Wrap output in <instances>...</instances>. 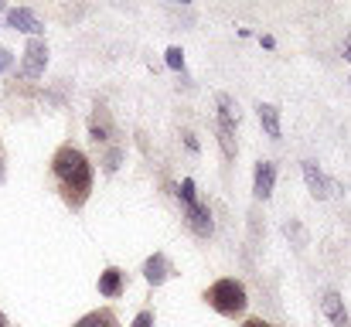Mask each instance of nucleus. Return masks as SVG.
Masks as SVG:
<instances>
[{"instance_id":"nucleus-9","label":"nucleus","mask_w":351,"mask_h":327,"mask_svg":"<svg viewBox=\"0 0 351 327\" xmlns=\"http://www.w3.org/2000/svg\"><path fill=\"white\" fill-rule=\"evenodd\" d=\"M321 307H324V314L331 317V324H335V327H348V314H345V304H341V297H338L335 290H328V293H324Z\"/></svg>"},{"instance_id":"nucleus-11","label":"nucleus","mask_w":351,"mask_h":327,"mask_svg":"<svg viewBox=\"0 0 351 327\" xmlns=\"http://www.w3.org/2000/svg\"><path fill=\"white\" fill-rule=\"evenodd\" d=\"M99 293H103V297H110V300L123 293V269L110 266V269L99 276Z\"/></svg>"},{"instance_id":"nucleus-6","label":"nucleus","mask_w":351,"mask_h":327,"mask_svg":"<svg viewBox=\"0 0 351 327\" xmlns=\"http://www.w3.org/2000/svg\"><path fill=\"white\" fill-rule=\"evenodd\" d=\"M273 181H276V167L269 164V160H259L256 164V181H252V191H256V198H269L273 195Z\"/></svg>"},{"instance_id":"nucleus-4","label":"nucleus","mask_w":351,"mask_h":327,"mask_svg":"<svg viewBox=\"0 0 351 327\" xmlns=\"http://www.w3.org/2000/svg\"><path fill=\"white\" fill-rule=\"evenodd\" d=\"M171 273H174V266H171V259H167L164 252H154V256L143 263V276H147L150 287H160L164 280H171Z\"/></svg>"},{"instance_id":"nucleus-10","label":"nucleus","mask_w":351,"mask_h":327,"mask_svg":"<svg viewBox=\"0 0 351 327\" xmlns=\"http://www.w3.org/2000/svg\"><path fill=\"white\" fill-rule=\"evenodd\" d=\"M72 327H119V317L117 311H110V307H99V311H93V314H86V317H79Z\"/></svg>"},{"instance_id":"nucleus-13","label":"nucleus","mask_w":351,"mask_h":327,"mask_svg":"<svg viewBox=\"0 0 351 327\" xmlns=\"http://www.w3.org/2000/svg\"><path fill=\"white\" fill-rule=\"evenodd\" d=\"M167 65L178 69V72L184 69V55H181V48H167Z\"/></svg>"},{"instance_id":"nucleus-18","label":"nucleus","mask_w":351,"mask_h":327,"mask_svg":"<svg viewBox=\"0 0 351 327\" xmlns=\"http://www.w3.org/2000/svg\"><path fill=\"white\" fill-rule=\"evenodd\" d=\"M0 327H10V321H7V314L0 311Z\"/></svg>"},{"instance_id":"nucleus-2","label":"nucleus","mask_w":351,"mask_h":327,"mask_svg":"<svg viewBox=\"0 0 351 327\" xmlns=\"http://www.w3.org/2000/svg\"><path fill=\"white\" fill-rule=\"evenodd\" d=\"M205 304L222 317H242L249 307V297H245V287L239 280H215L205 290Z\"/></svg>"},{"instance_id":"nucleus-8","label":"nucleus","mask_w":351,"mask_h":327,"mask_svg":"<svg viewBox=\"0 0 351 327\" xmlns=\"http://www.w3.org/2000/svg\"><path fill=\"white\" fill-rule=\"evenodd\" d=\"M7 24L17 27V31H24V34H38V31H41V21H38L34 10H27V7H14V10H7Z\"/></svg>"},{"instance_id":"nucleus-14","label":"nucleus","mask_w":351,"mask_h":327,"mask_svg":"<svg viewBox=\"0 0 351 327\" xmlns=\"http://www.w3.org/2000/svg\"><path fill=\"white\" fill-rule=\"evenodd\" d=\"M133 327H154V314H150V311L136 314V321H133Z\"/></svg>"},{"instance_id":"nucleus-5","label":"nucleus","mask_w":351,"mask_h":327,"mask_svg":"<svg viewBox=\"0 0 351 327\" xmlns=\"http://www.w3.org/2000/svg\"><path fill=\"white\" fill-rule=\"evenodd\" d=\"M184 215H188V225H191L198 235H212V212H208V205H202V202L195 198V202L184 205Z\"/></svg>"},{"instance_id":"nucleus-16","label":"nucleus","mask_w":351,"mask_h":327,"mask_svg":"<svg viewBox=\"0 0 351 327\" xmlns=\"http://www.w3.org/2000/svg\"><path fill=\"white\" fill-rule=\"evenodd\" d=\"M242 327H273V324H266L263 317H252V321H245V324H242Z\"/></svg>"},{"instance_id":"nucleus-7","label":"nucleus","mask_w":351,"mask_h":327,"mask_svg":"<svg viewBox=\"0 0 351 327\" xmlns=\"http://www.w3.org/2000/svg\"><path fill=\"white\" fill-rule=\"evenodd\" d=\"M304 181H307V188H311V195H314L317 202H324V198L331 195V184H328V178L317 171L314 160H304Z\"/></svg>"},{"instance_id":"nucleus-15","label":"nucleus","mask_w":351,"mask_h":327,"mask_svg":"<svg viewBox=\"0 0 351 327\" xmlns=\"http://www.w3.org/2000/svg\"><path fill=\"white\" fill-rule=\"evenodd\" d=\"M10 65H14V55H10L7 48H0V72H7Z\"/></svg>"},{"instance_id":"nucleus-1","label":"nucleus","mask_w":351,"mask_h":327,"mask_svg":"<svg viewBox=\"0 0 351 327\" xmlns=\"http://www.w3.org/2000/svg\"><path fill=\"white\" fill-rule=\"evenodd\" d=\"M51 178H55V188H58L62 202H65L72 212H79V208L89 202L96 178H93L89 157H86L75 143H62V147L51 154Z\"/></svg>"},{"instance_id":"nucleus-3","label":"nucleus","mask_w":351,"mask_h":327,"mask_svg":"<svg viewBox=\"0 0 351 327\" xmlns=\"http://www.w3.org/2000/svg\"><path fill=\"white\" fill-rule=\"evenodd\" d=\"M48 65V45L41 38H31L27 48H24V65H21V75L24 79H38Z\"/></svg>"},{"instance_id":"nucleus-17","label":"nucleus","mask_w":351,"mask_h":327,"mask_svg":"<svg viewBox=\"0 0 351 327\" xmlns=\"http://www.w3.org/2000/svg\"><path fill=\"white\" fill-rule=\"evenodd\" d=\"M3 167H7V154H3V143H0V184H3Z\"/></svg>"},{"instance_id":"nucleus-19","label":"nucleus","mask_w":351,"mask_h":327,"mask_svg":"<svg viewBox=\"0 0 351 327\" xmlns=\"http://www.w3.org/2000/svg\"><path fill=\"white\" fill-rule=\"evenodd\" d=\"M345 58H348V62H351V41H348V48H345Z\"/></svg>"},{"instance_id":"nucleus-12","label":"nucleus","mask_w":351,"mask_h":327,"mask_svg":"<svg viewBox=\"0 0 351 327\" xmlns=\"http://www.w3.org/2000/svg\"><path fill=\"white\" fill-rule=\"evenodd\" d=\"M259 123L266 126V133H269L273 140H280V112H276V106L263 103V106H259Z\"/></svg>"}]
</instances>
